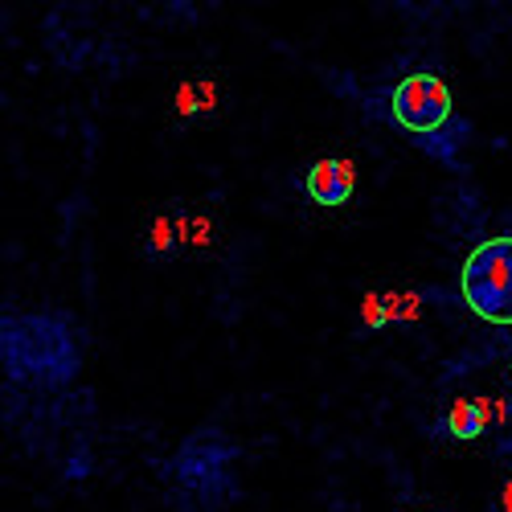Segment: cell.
<instances>
[{
    "label": "cell",
    "instance_id": "5",
    "mask_svg": "<svg viewBox=\"0 0 512 512\" xmlns=\"http://www.w3.org/2000/svg\"><path fill=\"white\" fill-rule=\"evenodd\" d=\"M361 320H365V328H373V332H381L386 324H394L390 295H365V300H361Z\"/></svg>",
    "mask_w": 512,
    "mask_h": 512
},
{
    "label": "cell",
    "instance_id": "3",
    "mask_svg": "<svg viewBox=\"0 0 512 512\" xmlns=\"http://www.w3.org/2000/svg\"><path fill=\"white\" fill-rule=\"evenodd\" d=\"M304 189L316 205L324 209H336V205H345L353 193H357V168L353 160L345 156H324L308 168V177H304Z\"/></svg>",
    "mask_w": 512,
    "mask_h": 512
},
{
    "label": "cell",
    "instance_id": "7",
    "mask_svg": "<svg viewBox=\"0 0 512 512\" xmlns=\"http://www.w3.org/2000/svg\"><path fill=\"white\" fill-rule=\"evenodd\" d=\"M500 504H504V512H512V484L504 488V500H500Z\"/></svg>",
    "mask_w": 512,
    "mask_h": 512
},
{
    "label": "cell",
    "instance_id": "8",
    "mask_svg": "<svg viewBox=\"0 0 512 512\" xmlns=\"http://www.w3.org/2000/svg\"><path fill=\"white\" fill-rule=\"evenodd\" d=\"M508 369H512V361H508Z\"/></svg>",
    "mask_w": 512,
    "mask_h": 512
},
{
    "label": "cell",
    "instance_id": "6",
    "mask_svg": "<svg viewBox=\"0 0 512 512\" xmlns=\"http://www.w3.org/2000/svg\"><path fill=\"white\" fill-rule=\"evenodd\" d=\"M177 238H181L177 222H173V218H160V222L152 226V242H148V254H168V250H177Z\"/></svg>",
    "mask_w": 512,
    "mask_h": 512
},
{
    "label": "cell",
    "instance_id": "1",
    "mask_svg": "<svg viewBox=\"0 0 512 512\" xmlns=\"http://www.w3.org/2000/svg\"><path fill=\"white\" fill-rule=\"evenodd\" d=\"M463 304L488 324H512V234L484 238L459 271Z\"/></svg>",
    "mask_w": 512,
    "mask_h": 512
},
{
    "label": "cell",
    "instance_id": "4",
    "mask_svg": "<svg viewBox=\"0 0 512 512\" xmlns=\"http://www.w3.org/2000/svg\"><path fill=\"white\" fill-rule=\"evenodd\" d=\"M488 410H484V398H455L447 406V418H443V431L459 443H472L488 431Z\"/></svg>",
    "mask_w": 512,
    "mask_h": 512
},
{
    "label": "cell",
    "instance_id": "2",
    "mask_svg": "<svg viewBox=\"0 0 512 512\" xmlns=\"http://www.w3.org/2000/svg\"><path fill=\"white\" fill-rule=\"evenodd\" d=\"M451 115H455L451 91L435 70H418L390 91V119L414 136H439L451 123Z\"/></svg>",
    "mask_w": 512,
    "mask_h": 512
}]
</instances>
